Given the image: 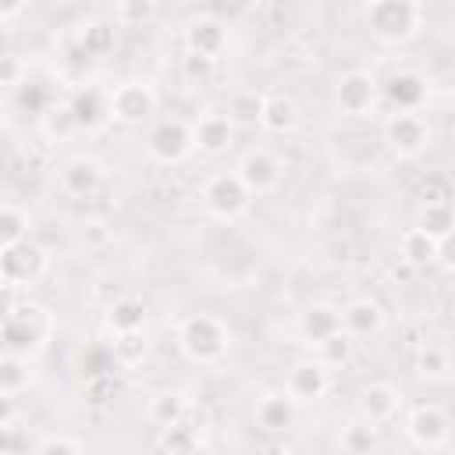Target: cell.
I'll return each mask as SVG.
<instances>
[{
    "label": "cell",
    "instance_id": "cell-1",
    "mask_svg": "<svg viewBox=\"0 0 455 455\" xmlns=\"http://www.w3.org/2000/svg\"><path fill=\"white\" fill-rule=\"evenodd\" d=\"M423 18L427 11L419 0H373L366 7V25L380 43H409L419 32Z\"/></svg>",
    "mask_w": 455,
    "mask_h": 455
},
{
    "label": "cell",
    "instance_id": "cell-2",
    "mask_svg": "<svg viewBox=\"0 0 455 455\" xmlns=\"http://www.w3.org/2000/svg\"><path fill=\"white\" fill-rule=\"evenodd\" d=\"M228 327L210 313H196L178 327V345L192 363H217L228 352Z\"/></svg>",
    "mask_w": 455,
    "mask_h": 455
},
{
    "label": "cell",
    "instance_id": "cell-3",
    "mask_svg": "<svg viewBox=\"0 0 455 455\" xmlns=\"http://www.w3.org/2000/svg\"><path fill=\"white\" fill-rule=\"evenodd\" d=\"M43 316H46V309L32 306V302L7 313L4 316V352L18 355V359H28L32 352H39L46 334H50V327H36V320H43Z\"/></svg>",
    "mask_w": 455,
    "mask_h": 455
},
{
    "label": "cell",
    "instance_id": "cell-4",
    "mask_svg": "<svg viewBox=\"0 0 455 455\" xmlns=\"http://www.w3.org/2000/svg\"><path fill=\"white\" fill-rule=\"evenodd\" d=\"M46 252L36 242H21L11 249H0V281L4 288H32L46 277Z\"/></svg>",
    "mask_w": 455,
    "mask_h": 455
},
{
    "label": "cell",
    "instance_id": "cell-5",
    "mask_svg": "<svg viewBox=\"0 0 455 455\" xmlns=\"http://www.w3.org/2000/svg\"><path fill=\"white\" fill-rule=\"evenodd\" d=\"M252 203V192L242 185V178L231 171V174H213L206 185H203V206L210 217L217 220H235L249 210Z\"/></svg>",
    "mask_w": 455,
    "mask_h": 455
},
{
    "label": "cell",
    "instance_id": "cell-6",
    "mask_svg": "<svg viewBox=\"0 0 455 455\" xmlns=\"http://www.w3.org/2000/svg\"><path fill=\"white\" fill-rule=\"evenodd\" d=\"M146 149H149V156L160 160V164H181V160L196 149V135H192V128H188L185 121L164 117V121H156V124L149 128Z\"/></svg>",
    "mask_w": 455,
    "mask_h": 455
},
{
    "label": "cell",
    "instance_id": "cell-7",
    "mask_svg": "<svg viewBox=\"0 0 455 455\" xmlns=\"http://www.w3.org/2000/svg\"><path fill=\"white\" fill-rule=\"evenodd\" d=\"M156 114V92L146 82H121L110 92V117L121 124H142Z\"/></svg>",
    "mask_w": 455,
    "mask_h": 455
},
{
    "label": "cell",
    "instance_id": "cell-8",
    "mask_svg": "<svg viewBox=\"0 0 455 455\" xmlns=\"http://www.w3.org/2000/svg\"><path fill=\"white\" fill-rule=\"evenodd\" d=\"M384 142L395 156H419L430 142V128L419 114H391L384 121Z\"/></svg>",
    "mask_w": 455,
    "mask_h": 455
},
{
    "label": "cell",
    "instance_id": "cell-9",
    "mask_svg": "<svg viewBox=\"0 0 455 455\" xmlns=\"http://www.w3.org/2000/svg\"><path fill=\"white\" fill-rule=\"evenodd\" d=\"M235 174L242 178V185L252 196H263V192L277 188V181H281V160L274 153H267V149H252V153H245L238 160Z\"/></svg>",
    "mask_w": 455,
    "mask_h": 455
},
{
    "label": "cell",
    "instance_id": "cell-10",
    "mask_svg": "<svg viewBox=\"0 0 455 455\" xmlns=\"http://www.w3.org/2000/svg\"><path fill=\"white\" fill-rule=\"evenodd\" d=\"M405 434L419 444V448H441L451 434V423H448V412L437 409V405H416L405 419Z\"/></svg>",
    "mask_w": 455,
    "mask_h": 455
},
{
    "label": "cell",
    "instance_id": "cell-11",
    "mask_svg": "<svg viewBox=\"0 0 455 455\" xmlns=\"http://www.w3.org/2000/svg\"><path fill=\"white\" fill-rule=\"evenodd\" d=\"M224 46H228V25H224L220 18L199 14V18L188 21V28H185V50H188V53L217 60Z\"/></svg>",
    "mask_w": 455,
    "mask_h": 455
},
{
    "label": "cell",
    "instance_id": "cell-12",
    "mask_svg": "<svg viewBox=\"0 0 455 455\" xmlns=\"http://www.w3.org/2000/svg\"><path fill=\"white\" fill-rule=\"evenodd\" d=\"M334 100H338V107H341L345 114H352V117L370 114L373 103H377V82H373V75H366V71H348V75H341V78H338V89H334Z\"/></svg>",
    "mask_w": 455,
    "mask_h": 455
},
{
    "label": "cell",
    "instance_id": "cell-13",
    "mask_svg": "<svg viewBox=\"0 0 455 455\" xmlns=\"http://www.w3.org/2000/svg\"><path fill=\"white\" fill-rule=\"evenodd\" d=\"M68 110H71L78 132H92V128H100L110 117V96L100 92V89H92V85H85V89H78L68 100Z\"/></svg>",
    "mask_w": 455,
    "mask_h": 455
},
{
    "label": "cell",
    "instance_id": "cell-14",
    "mask_svg": "<svg viewBox=\"0 0 455 455\" xmlns=\"http://www.w3.org/2000/svg\"><path fill=\"white\" fill-rule=\"evenodd\" d=\"M384 96L398 107V114H416L427 100V78L419 71H398V75L387 78Z\"/></svg>",
    "mask_w": 455,
    "mask_h": 455
},
{
    "label": "cell",
    "instance_id": "cell-15",
    "mask_svg": "<svg viewBox=\"0 0 455 455\" xmlns=\"http://www.w3.org/2000/svg\"><path fill=\"white\" fill-rule=\"evenodd\" d=\"M323 391H327V366H320L316 359H302L291 366L288 395L295 402H316V398H323Z\"/></svg>",
    "mask_w": 455,
    "mask_h": 455
},
{
    "label": "cell",
    "instance_id": "cell-16",
    "mask_svg": "<svg viewBox=\"0 0 455 455\" xmlns=\"http://www.w3.org/2000/svg\"><path fill=\"white\" fill-rule=\"evenodd\" d=\"M341 331V309L334 306H323V302H313L302 316H299V334L316 348L320 341H327L331 334Z\"/></svg>",
    "mask_w": 455,
    "mask_h": 455
},
{
    "label": "cell",
    "instance_id": "cell-17",
    "mask_svg": "<svg viewBox=\"0 0 455 455\" xmlns=\"http://www.w3.org/2000/svg\"><path fill=\"white\" fill-rule=\"evenodd\" d=\"M192 135H196V146H199L203 153L217 156V153H224V149L231 146L235 124L228 121V114H203L199 124L192 128Z\"/></svg>",
    "mask_w": 455,
    "mask_h": 455
},
{
    "label": "cell",
    "instance_id": "cell-18",
    "mask_svg": "<svg viewBox=\"0 0 455 455\" xmlns=\"http://www.w3.org/2000/svg\"><path fill=\"white\" fill-rule=\"evenodd\" d=\"M380 323H384V309L373 299H355L341 309V331L352 338H366V334L380 331Z\"/></svg>",
    "mask_w": 455,
    "mask_h": 455
},
{
    "label": "cell",
    "instance_id": "cell-19",
    "mask_svg": "<svg viewBox=\"0 0 455 455\" xmlns=\"http://www.w3.org/2000/svg\"><path fill=\"white\" fill-rule=\"evenodd\" d=\"M398 405H402V395H398V387H391V384H370V387L359 391V409H363V416H366L370 423L391 419V416L398 412Z\"/></svg>",
    "mask_w": 455,
    "mask_h": 455
},
{
    "label": "cell",
    "instance_id": "cell-20",
    "mask_svg": "<svg viewBox=\"0 0 455 455\" xmlns=\"http://www.w3.org/2000/svg\"><path fill=\"white\" fill-rule=\"evenodd\" d=\"M60 185L71 192V196H92L100 185H103V167L89 156H78L71 160L64 171H60Z\"/></svg>",
    "mask_w": 455,
    "mask_h": 455
},
{
    "label": "cell",
    "instance_id": "cell-21",
    "mask_svg": "<svg viewBox=\"0 0 455 455\" xmlns=\"http://www.w3.org/2000/svg\"><path fill=\"white\" fill-rule=\"evenodd\" d=\"M256 423L263 427V430H270V434H277V430H288L291 423H295V398L284 391V395H267V398H259V405H256Z\"/></svg>",
    "mask_w": 455,
    "mask_h": 455
},
{
    "label": "cell",
    "instance_id": "cell-22",
    "mask_svg": "<svg viewBox=\"0 0 455 455\" xmlns=\"http://www.w3.org/2000/svg\"><path fill=\"white\" fill-rule=\"evenodd\" d=\"M299 124V103L284 92H270L267 103H263V128L274 132V135H284Z\"/></svg>",
    "mask_w": 455,
    "mask_h": 455
},
{
    "label": "cell",
    "instance_id": "cell-23",
    "mask_svg": "<svg viewBox=\"0 0 455 455\" xmlns=\"http://www.w3.org/2000/svg\"><path fill=\"white\" fill-rule=\"evenodd\" d=\"M75 43H78V53L82 57H103V53H110L114 43H117L114 21H85Z\"/></svg>",
    "mask_w": 455,
    "mask_h": 455
},
{
    "label": "cell",
    "instance_id": "cell-24",
    "mask_svg": "<svg viewBox=\"0 0 455 455\" xmlns=\"http://www.w3.org/2000/svg\"><path fill=\"white\" fill-rule=\"evenodd\" d=\"M263 103H267V96H259L256 89H242L228 100V121L242 124V128L263 124Z\"/></svg>",
    "mask_w": 455,
    "mask_h": 455
},
{
    "label": "cell",
    "instance_id": "cell-25",
    "mask_svg": "<svg viewBox=\"0 0 455 455\" xmlns=\"http://www.w3.org/2000/svg\"><path fill=\"white\" fill-rule=\"evenodd\" d=\"M107 323L114 334H132V331H142L146 327V306L139 299H117L107 313Z\"/></svg>",
    "mask_w": 455,
    "mask_h": 455
},
{
    "label": "cell",
    "instance_id": "cell-26",
    "mask_svg": "<svg viewBox=\"0 0 455 455\" xmlns=\"http://www.w3.org/2000/svg\"><path fill=\"white\" fill-rule=\"evenodd\" d=\"M402 259H405L409 267H427V263L437 259V242H434L427 231L409 228V231L402 235Z\"/></svg>",
    "mask_w": 455,
    "mask_h": 455
},
{
    "label": "cell",
    "instance_id": "cell-27",
    "mask_svg": "<svg viewBox=\"0 0 455 455\" xmlns=\"http://www.w3.org/2000/svg\"><path fill=\"white\" fill-rule=\"evenodd\" d=\"M419 231H427L434 242H441L444 235H451L455 231V210L444 203V199H437V203H427L423 206V213H419V224H416Z\"/></svg>",
    "mask_w": 455,
    "mask_h": 455
},
{
    "label": "cell",
    "instance_id": "cell-28",
    "mask_svg": "<svg viewBox=\"0 0 455 455\" xmlns=\"http://www.w3.org/2000/svg\"><path fill=\"white\" fill-rule=\"evenodd\" d=\"M185 398L178 395V391H164V395H156L153 402H149V419L160 427V430H167V427H178V423H185Z\"/></svg>",
    "mask_w": 455,
    "mask_h": 455
},
{
    "label": "cell",
    "instance_id": "cell-29",
    "mask_svg": "<svg viewBox=\"0 0 455 455\" xmlns=\"http://www.w3.org/2000/svg\"><path fill=\"white\" fill-rule=\"evenodd\" d=\"M21 242H28V213L18 210L14 203H4V210H0V249L21 245Z\"/></svg>",
    "mask_w": 455,
    "mask_h": 455
},
{
    "label": "cell",
    "instance_id": "cell-30",
    "mask_svg": "<svg viewBox=\"0 0 455 455\" xmlns=\"http://www.w3.org/2000/svg\"><path fill=\"white\" fill-rule=\"evenodd\" d=\"M149 352V341L142 331H132V334H114V345H110V359L117 366H139Z\"/></svg>",
    "mask_w": 455,
    "mask_h": 455
},
{
    "label": "cell",
    "instance_id": "cell-31",
    "mask_svg": "<svg viewBox=\"0 0 455 455\" xmlns=\"http://www.w3.org/2000/svg\"><path fill=\"white\" fill-rule=\"evenodd\" d=\"M25 387H28V359H18V355L4 352V359H0V395L14 398Z\"/></svg>",
    "mask_w": 455,
    "mask_h": 455
},
{
    "label": "cell",
    "instance_id": "cell-32",
    "mask_svg": "<svg viewBox=\"0 0 455 455\" xmlns=\"http://www.w3.org/2000/svg\"><path fill=\"white\" fill-rule=\"evenodd\" d=\"M316 363L327 366V370L352 363V334L338 331V334H331L327 341H320V345H316Z\"/></svg>",
    "mask_w": 455,
    "mask_h": 455
},
{
    "label": "cell",
    "instance_id": "cell-33",
    "mask_svg": "<svg viewBox=\"0 0 455 455\" xmlns=\"http://www.w3.org/2000/svg\"><path fill=\"white\" fill-rule=\"evenodd\" d=\"M160 444H164V451H167V455H188V451H196V448H199L196 430H192V427H185V423L167 427V430L160 434Z\"/></svg>",
    "mask_w": 455,
    "mask_h": 455
},
{
    "label": "cell",
    "instance_id": "cell-34",
    "mask_svg": "<svg viewBox=\"0 0 455 455\" xmlns=\"http://www.w3.org/2000/svg\"><path fill=\"white\" fill-rule=\"evenodd\" d=\"M156 14V4L153 0H121L114 7V21L117 25H142Z\"/></svg>",
    "mask_w": 455,
    "mask_h": 455
},
{
    "label": "cell",
    "instance_id": "cell-35",
    "mask_svg": "<svg viewBox=\"0 0 455 455\" xmlns=\"http://www.w3.org/2000/svg\"><path fill=\"white\" fill-rule=\"evenodd\" d=\"M341 444H345V451H352V455H366V451L377 444L373 423H352V427H345Z\"/></svg>",
    "mask_w": 455,
    "mask_h": 455
},
{
    "label": "cell",
    "instance_id": "cell-36",
    "mask_svg": "<svg viewBox=\"0 0 455 455\" xmlns=\"http://www.w3.org/2000/svg\"><path fill=\"white\" fill-rule=\"evenodd\" d=\"M416 370H419L423 377H441V373H448V352L437 348V345H423V348L416 352Z\"/></svg>",
    "mask_w": 455,
    "mask_h": 455
},
{
    "label": "cell",
    "instance_id": "cell-37",
    "mask_svg": "<svg viewBox=\"0 0 455 455\" xmlns=\"http://www.w3.org/2000/svg\"><path fill=\"white\" fill-rule=\"evenodd\" d=\"M43 128H46V135H50V139H64V135L78 132V124H75V117H71L68 103H64V107H57V110H46V114H43Z\"/></svg>",
    "mask_w": 455,
    "mask_h": 455
},
{
    "label": "cell",
    "instance_id": "cell-38",
    "mask_svg": "<svg viewBox=\"0 0 455 455\" xmlns=\"http://www.w3.org/2000/svg\"><path fill=\"white\" fill-rule=\"evenodd\" d=\"M21 75H25L21 57H18V53H4V57H0V85H4V89H21V85H25Z\"/></svg>",
    "mask_w": 455,
    "mask_h": 455
},
{
    "label": "cell",
    "instance_id": "cell-39",
    "mask_svg": "<svg viewBox=\"0 0 455 455\" xmlns=\"http://www.w3.org/2000/svg\"><path fill=\"white\" fill-rule=\"evenodd\" d=\"M18 103H21L28 114H46V89L25 78V85L18 89Z\"/></svg>",
    "mask_w": 455,
    "mask_h": 455
},
{
    "label": "cell",
    "instance_id": "cell-40",
    "mask_svg": "<svg viewBox=\"0 0 455 455\" xmlns=\"http://www.w3.org/2000/svg\"><path fill=\"white\" fill-rule=\"evenodd\" d=\"M117 391V380H114V373H100V377H89V384H85V395H89V402H96V405H103L110 395Z\"/></svg>",
    "mask_w": 455,
    "mask_h": 455
},
{
    "label": "cell",
    "instance_id": "cell-41",
    "mask_svg": "<svg viewBox=\"0 0 455 455\" xmlns=\"http://www.w3.org/2000/svg\"><path fill=\"white\" fill-rule=\"evenodd\" d=\"M213 64H217V60H210V57H196V53H185V75H188L192 82H206V78L213 75Z\"/></svg>",
    "mask_w": 455,
    "mask_h": 455
},
{
    "label": "cell",
    "instance_id": "cell-42",
    "mask_svg": "<svg viewBox=\"0 0 455 455\" xmlns=\"http://www.w3.org/2000/svg\"><path fill=\"white\" fill-rule=\"evenodd\" d=\"M36 455H82V448L75 441H68V437H46L36 448Z\"/></svg>",
    "mask_w": 455,
    "mask_h": 455
},
{
    "label": "cell",
    "instance_id": "cell-43",
    "mask_svg": "<svg viewBox=\"0 0 455 455\" xmlns=\"http://www.w3.org/2000/svg\"><path fill=\"white\" fill-rule=\"evenodd\" d=\"M437 259H441L448 270H455V231L437 242Z\"/></svg>",
    "mask_w": 455,
    "mask_h": 455
},
{
    "label": "cell",
    "instance_id": "cell-44",
    "mask_svg": "<svg viewBox=\"0 0 455 455\" xmlns=\"http://www.w3.org/2000/svg\"><path fill=\"white\" fill-rule=\"evenodd\" d=\"M21 11H28V4H4V7H0V21H11V18L21 14Z\"/></svg>",
    "mask_w": 455,
    "mask_h": 455
},
{
    "label": "cell",
    "instance_id": "cell-45",
    "mask_svg": "<svg viewBox=\"0 0 455 455\" xmlns=\"http://www.w3.org/2000/svg\"><path fill=\"white\" fill-rule=\"evenodd\" d=\"M188 455H210V451H206V448H196V451H188Z\"/></svg>",
    "mask_w": 455,
    "mask_h": 455
},
{
    "label": "cell",
    "instance_id": "cell-46",
    "mask_svg": "<svg viewBox=\"0 0 455 455\" xmlns=\"http://www.w3.org/2000/svg\"><path fill=\"white\" fill-rule=\"evenodd\" d=\"M277 455H291V451H277Z\"/></svg>",
    "mask_w": 455,
    "mask_h": 455
},
{
    "label": "cell",
    "instance_id": "cell-47",
    "mask_svg": "<svg viewBox=\"0 0 455 455\" xmlns=\"http://www.w3.org/2000/svg\"><path fill=\"white\" fill-rule=\"evenodd\" d=\"M4 455H11V451H4Z\"/></svg>",
    "mask_w": 455,
    "mask_h": 455
}]
</instances>
